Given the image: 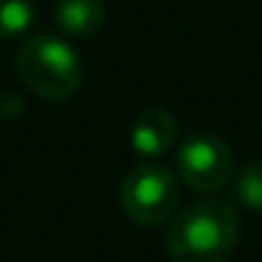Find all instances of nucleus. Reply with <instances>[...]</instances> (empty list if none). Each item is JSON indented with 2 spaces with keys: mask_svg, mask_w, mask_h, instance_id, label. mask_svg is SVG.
<instances>
[{
  "mask_svg": "<svg viewBox=\"0 0 262 262\" xmlns=\"http://www.w3.org/2000/svg\"><path fill=\"white\" fill-rule=\"evenodd\" d=\"M240 217L221 198H201L167 226L165 246L173 262H226L237 248Z\"/></svg>",
  "mask_w": 262,
  "mask_h": 262,
  "instance_id": "f257e3e1",
  "label": "nucleus"
},
{
  "mask_svg": "<svg viewBox=\"0 0 262 262\" xmlns=\"http://www.w3.org/2000/svg\"><path fill=\"white\" fill-rule=\"evenodd\" d=\"M34 26V0H0V42L23 36Z\"/></svg>",
  "mask_w": 262,
  "mask_h": 262,
  "instance_id": "0eeeda50",
  "label": "nucleus"
},
{
  "mask_svg": "<svg viewBox=\"0 0 262 262\" xmlns=\"http://www.w3.org/2000/svg\"><path fill=\"white\" fill-rule=\"evenodd\" d=\"M120 204L137 226H157L176 212L179 182L165 165L145 162L126 173L120 184Z\"/></svg>",
  "mask_w": 262,
  "mask_h": 262,
  "instance_id": "7ed1b4c3",
  "label": "nucleus"
},
{
  "mask_svg": "<svg viewBox=\"0 0 262 262\" xmlns=\"http://www.w3.org/2000/svg\"><path fill=\"white\" fill-rule=\"evenodd\" d=\"M17 76L34 95L45 101H64L81 86L78 53L53 34L31 36L17 51Z\"/></svg>",
  "mask_w": 262,
  "mask_h": 262,
  "instance_id": "f03ea898",
  "label": "nucleus"
},
{
  "mask_svg": "<svg viewBox=\"0 0 262 262\" xmlns=\"http://www.w3.org/2000/svg\"><path fill=\"white\" fill-rule=\"evenodd\" d=\"M234 198L248 209H262V159L248 162L240 173H234Z\"/></svg>",
  "mask_w": 262,
  "mask_h": 262,
  "instance_id": "6e6552de",
  "label": "nucleus"
},
{
  "mask_svg": "<svg viewBox=\"0 0 262 262\" xmlns=\"http://www.w3.org/2000/svg\"><path fill=\"white\" fill-rule=\"evenodd\" d=\"M179 179L195 192H217L234 179V154L217 134L195 131L176 151Z\"/></svg>",
  "mask_w": 262,
  "mask_h": 262,
  "instance_id": "20e7f679",
  "label": "nucleus"
},
{
  "mask_svg": "<svg viewBox=\"0 0 262 262\" xmlns=\"http://www.w3.org/2000/svg\"><path fill=\"white\" fill-rule=\"evenodd\" d=\"M176 117L167 109L151 106V109H142L134 115L128 128V142L140 157H162L176 142Z\"/></svg>",
  "mask_w": 262,
  "mask_h": 262,
  "instance_id": "39448f33",
  "label": "nucleus"
},
{
  "mask_svg": "<svg viewBox=\"0 0 262 262\" xmlns=\"http://www.w3.org/2000/svg\"><path fill=\"white\" fill-rule=\"evenodd\" d=\"M56 26L67 36H92L106 23L103 0H59L56 3Z\"/></svg>",
  "mask_w": 262,
  "mask_h": 262,
  "instance_id": "423d86ee",
  "label": "nucleus"
}]
</instances>
